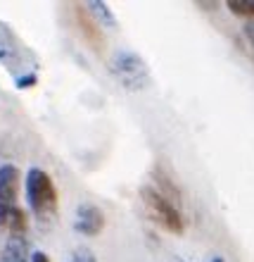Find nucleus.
Segmentation results:
<instances>
[{
  "instance_id": "obj_3",
  "label": "nucleus",
  "mask_w": 254,
  "mask_h": 262,
  "mask_svg": "<svg viewBox=\"0 0 254 262\" xmlns=\"http://www.w3.org/2000/svg\"><path fill=\"white\" fill-rule=\"evenodd\" d=\"M0 67L12 74V81L29 72H38V57L21 43V38L5 21H0Z\"/></svg>"
},
{
  "instance_id": "obj_13",
  "label": "nucleus",
  "mask_w": 254,
  "mask_h": 262,
  "mask_svg": "<svg viewBox=\"0 0 254 262\" xmlns=\"http://www.w3.org/2000/svg\"><path fill=\"white\" fill-rule=\"evenodd\" d=\"M31 262H50V257L43 250H36V253H31Z\"/></svg>"
},
{
  "instance_id": "obj_14",
  "label": "nucleus",
  "mask_w": 254,
  "mask_h": 262,
  "mask_svg": "<svg viewBox=\"0 0 254 262\" xmlns=\"http://www.w3.org/2000/svg\"><path fill=\"white\" fill-rule=\"evenodd\" d=\"M245 36H247L254 46V24H245Z\"/></svg>"
},
{
  "instance_id": "obj_6",
  "label": "nucleus",
  "mask_w": 254,
  "mask_h": 262,
  "mask_svg": "<svg viewBox=\"0 0 254 262\" xmlns=\"http://www.w3.org/2000/svg\"><path fill=\"white\" fill-rule=\"evenodd\" d=\"M105 229V212L95 203H81L74 214V231L83 236H97Z\"/></svg>"
},
{
  "instance_id": "obj_9",
  "label": "nucleus",
  "mask_w": 254,
  "mask_h": 262,
  "mask_svg": "<svg viewBox=\"0 0 254 262\" xmlns=\"http://www.w3.org/2000/svg\"><path fill=\"white\" fill-rule=\"evenodd\" d=\"M83 7L88 10V14L97 24H103V27H117V17H114V12L107 7V3L93 0V3H83Z\"/></svg>"
},
{
  "instance_id": "obj_8",
  "label": "nucleus",
  "mask_w": 254,
  "mask_h": 262,
  "mask_svg": "<svg viewBox=\"0 0 254 262\" xmlns=\"http://www.w3.org/2000/svg\"><path fill=\"white\" fill-rule=\"evenodd\" d=\"M76 17H79V29L83 31L86 41H88L90 46H95V48H103L105 38H103V34H100V29H97V21L88 14V10H86V7H76Z\"/></svg>"
},
{
  "instance_id": "obj_2",
  "label": "nucleus",
  "mask_w": 254,
  "mask_h": 262,
  "mask_svg": "<svg viewBox=\"0 0 254 262\" xmlns=\"http://www.w3.org/2000/svg\"><path fill=\"white\" fill-rule=\"evenodd\" d=\"M24 193H27V205L31 214L36 217L38 224H48L55 220L57 214V188L53 184L45 169L41 167H31L24 177Z\"/></svg>"
},
{
  "instance_id": "obj_10",
  "label": "nucleus",
  "mask_w": 254,
  "mask_h": 262,
  "mask_svg": "<svg viewBox=\"0 0 254 262\" xmlns=\"http://www.w3.org/2000/svg\"><path fill=\"white\" fill-rule=\"evenodd\" d=\"M226 7L235 14V17L254 21V0H228Z\"/></svg>"
},
{
  "instance_id": "obj_11",
  "label": "nucleus",
  "mask_w": 254,
  "mask_h": 262,
  "mask_svg": "<svg viewBox=\"0 0 254 262\" xmlns=\"http://www.w3.org/2000/svg\"><path fill=\"white\" fill-rule=\"evenodd\" d=\"M12 83H14V89H17V91L34 89L36 83H38V72H29V74H24V76H17Z\"/></svg>"
},
{
  "instance_id": "obj_7",
  "label": "nucleus",
  "mask_w": 254,
  "mask_h": 262,
  "mask_svg": "<svg viewBox=\"0 0 254 262\" xmlns=\"http://www.w3.org/2000/svg\"><path fill=\"white\" fill-rule=\"evenodd\" d=\"M0 262H31L29 236H10L5 248L0 250Z\"/></svg>"
},
{
  "instance_id": "obj_5",
  "label": "nucleus",
  "mask_w": 254,
  "mask_h": 262,
  "mask_svg": "<svg viewBox=\"0 0 254 262\" xmlns=\"http://www.w3.org/2000/svg\"><path fill=\"white\" fill-rule=\"evenodd\" d=\"M19 169L10 162L0 165V229H5L10 214L17 210V195H19Z\"/></svg>"
},
{
  "instance_id": "obj_4",
  "label": "nucleus",
  "mask_w": 254,
  "mask_h": 262,
  "mask_svg": "<svg viewBox=\"0 0 254 262\" xmlns=\"http://www.w3.org/2000/svg\"><path fill=\"white\" fill-rule=\"evenodd\" d=\"M110 72L126 91H145L152 81V74L145 60L138 55L136 50H114L110 57Z\"/></svg>"
},
{
  "instance_id": "obj_12",
  "label": "nucleus",
  "mask_w": 254,
  "mask_h": 262,
  "mask_svg": "<svg viewBox=\"0 0 254 262\" xmlns=\"http://www.w3.org/2000/svg\"><path fill=\"white\" fill-rule=\"evenodd\" d=\"M69 262H97V260H95V255H93L90 250L79 248V250H74V253H71V260H69Z\"/></svg>"
},
{
  "instance_id": "obj_1",
  "label": "nucleus",
  "mask_w": 254,
  "mask_h": 262,
  "mask_svg": "<svg viewBox=\"0 0 254 262\" xmlns=\"http://www.w3.org/2000/svg\"><path fill=\"white\" fill-rule=\"evenodd\" d=\"M140 200H143L147 217L169 234L181 236L186 231V214H183V198L181 188L173 179L162 169L155 167L150 172V181L140 186Z\"/></svg>"
}]
</instances>
